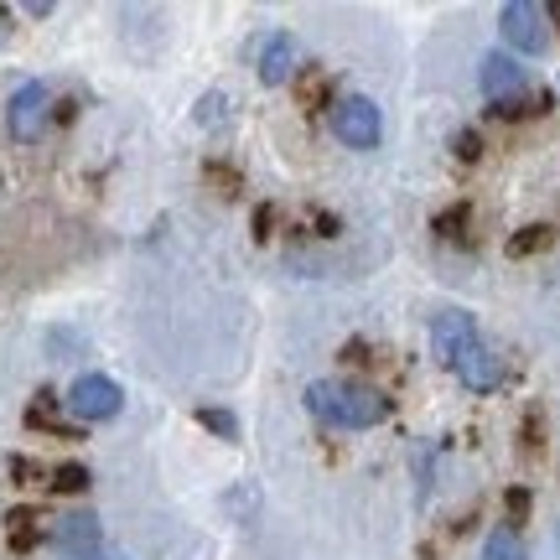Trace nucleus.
I'll return each instance as SVG.
<instances>
[{"label":"nucleus","instance_id":"f257e3e1","mask_svg":"<svg viewBox=\"0 0 560 560\" xmlns=\"http://www.w3.org/2000/svg\"><path fill=\"white\" fill-rule=\"evenodd\" d=\"M306 410L322 420V425H338V431H369V425H384L389 420V395L369 389V384H342V380H317L306 384Z\"/></svg>","mask_w":560,"mask_h":560},{"label":"nucleus","instance_id":"f03ea898","mask_svg":"<svg viewBox=\"0 0 560 560\" xmlns=\"http://www.w3.org/2000/svg\"><path fill=\"white\" fill-rule=\"evenodd\" d=\"M332 136L348 145V151H374L384 140V115L374 100H363V94H342L332 100Z\"/></svg>","mask_w":560,"mask_h":560},{"label":"nucleus","instance_id":"7ed1b4c3","mask_svg":"<svg viewBox=\"0 0 560 560\" xmlns=\"http://www.w3.org/2000/svg\"><path fill=\"white\" fill-rule=\"evenodd\" d=\"M47 545L68 560H115L104 545V524L94 514H62L47 524Z\"/></svg>","mask_w":560,"mask_h":560},{"label":"nucleus","instance_id":"20e7f679","mask_svg":"<svg viewBox=\"0 0 560 560\" xmlns=\"http://www.w3.org/2000/svg\"><path fill=\"white\" fill-rule=\"evenodd\" d=\"M545 5H529V0H509L499 11V32L503 42L514 47V52H524V58H540L545 47H550V32H545Z\"/></svg>","mask_w":560,"mask_h":560},{"label":"nucleus","instance_id":"39448f33","mask_svg":"<svg viewBox=\"0 0 560 560\" xmlns=\"http://www.w3.org/2000/svg\"><path fill=\"white\" fill-rule=\"evenodd\" d=\"M68 410L79 420H115L125 410V389L109 374H79V380L68 384Z\"/></svg>","mask_w":560,"mask_h":560},{"label":"nucleus","instance_id":"423d86ee","mask_svg":"<svg viewBox=\"0 0 560 560\" xmlns=\"http://www.w3.org/2000/svg\"><path fill=\"white\" fill-rule=\"evenodd\" d=\"M47 115H52V89L42 79H26L5 104V130L11 140H37L47 130Z\"/></svg>","mask_w":560,"mask_h":560},{"label":"nucleus","instance_id":"0eeeda50","mask_svg":"<svg viewBox=\"0 0 560 560\" xmlns=\"http://www.w3.org/2000/svg\"><path fill=\"white\" fill-rule=\"evenodd\" d=\"M11 478L26 488H52V493H83L89 482H94V472L83 467V462H37V457H11Z\"/></svg>","mask_w":560,"mask_h":560},{"label":"nucleus","instance_id":"6e6552de","mask_svg":"<svg viewBox=\"0 0 560 560\" xmlns=\"http://www.w3.org/2000/svg\"><path fill=\"white\" fill-rule=\"evenodd\" d=\"M478 338V322H472V312H462V306H446V312H436L431 317V353H436V363H446V369H457V359L472 348Z\"/></svg>","mask_w":560,"mask_h":560},{"label":"nucleus","instance_id":"1a4fd4ad","mask_svg":"<svg viewBox=\"0 0 560 560\" xmlns=\"http://www.w3.org/2000/svg\"><path fill=\"white\" fill-rule=\"evenodd\" d=\"M478 83L482 94L493 104H509V100H524V83H529V73H524L520 58H509V52H488L478 68Z\"/></svg>","mask_w":560,"mask_h":560},{"label":"nucleus","instance_id":"9d476101","mask_svg":"<svg viewBox=\"0 0 560 560\" xmlns=\"http://www.w3.org/2000/svg\"><path fill=\"white\" fill-rule=\"evenodd\" d=\"M472 395H488V389H499V380H503V359L488 348V342H472L467 353L457 359V369H452Z\"/></svg>","mask_w":560,"mask_h":560},{"label":"nucleus","instance_id":"9b49d317","mask_svg":"<svg viewBox=\"0 0 560 560\" xmlns=\"http://www.w3.org/2000/svg\"><path fill=\"white\" fill-rule=\"evenodd\" d=\"M285 79H296V37L276 32L260 47V83H285Z\"/></svg>","mask_w":560,"mask_h":560},{"label":"nucleus","instance_id":"f8f14e48","mask_svg":"<svg viewBox=\"0 0 560 560\" xmlns=\"http://www.w3.org/2000/svg\"><path fill=\"white\" fill-rule=\"evenodd\" d=\"M482 560H529V550H524V540H520V529L499 524V529L482 540Z\"/></svg>","mask_w":560,"mask_h":560},{"label":"nucleus","instance_id":"ddd939ff","mask_svg":"<svg viewBox=\"0 0 560 560\" xmlns=\"http://www.w3.org/2000/svg\"><path fill=\"white\" fill-rule=\"evenodd\" d=\"M550 244H556V229H550V223H529V229H520V234L509 240V255L524 260V255H540V249H550Z\"/></svg>","mask_w":560,"mask_h":560},{"label":"nucleus","instance_id":"4468645a","mask_svg":"<svg viewBox=\"0 0 560 560\" xmlns=\"http://www.w3.org/2000/svg\"><path fill=\"white\" fill-rule=\"evenodd\" d=\"M5 524H11V545H16V550H32V545L47 535V529H37V524H42L37 509H16V514H11Z\"/></svg>","mask_w":560,"mask_h":560},{"label":"nucleus","instance_id":"2eb2a0df","mask_svg":"<svg viewBox=\"0 0 560 560\" xmlns=\"http://www.w3.org/2000/svg\"><path fill=\"white\" fill-rule=\"evenodd\" d=\"M198 425H208V431H213V436H223V441H240V420L229 416V410L202 405V410H198Z\"/></svg>","mask_w":560,"mask_h":560},{"label":"nucleus","instance_id":"dca6fc26","mask_svg":"<svg viewBox=\"0 0 560 560\" xmlns=\"http://www.w3.org/2000/svg\"><path fill=\"white\" fill-rule=\"evenodd\" d=\"M462 229H467V202H462V208L436 213V234H441V240H462Z\"/></svg>","mask_w":560,"mask_h":560},{"label":"nucleus","instance_id":"f3484780","mask_svg":"<svg viewBox=\"0 0 560 560\" xmlns=\"http://www.w3.org/2000/svg\"><path fill=\"white\" fill-rule=\"evenodd\" d=\"M524 514H529V493H524V488H509V529H514Z\"/></svg>","mask_w":560,"mask_h":560},{"label":"nucleus","instance_id":"a211bd4d","mask_svg":"<svg viewBox=\"0 0 560 560\" xmlns=\"http://www.w3.org/2000/svg\"><path fill=\"white\" fill-rule=\"evenodd\" d=\"M457 156L462 161H478L482 156V151H478V136H472V130H462V136H457Z\"/></svg>","mask_w":560,"mask_h":560},{"label":"nucleus","instance_id":"6ab92c4d","mask_svg":"<svg viewBox=\"0 0 560 560\" xmlns=\"http://www.w3.org/2000/svg\"><path fill=\"white\" fill-rule=\"evenodd\" d=\"M255 234H260V240H270V208H260V213H255Z\"/></svg>","mask_w":560,"mask_h":560}]
</instances>
